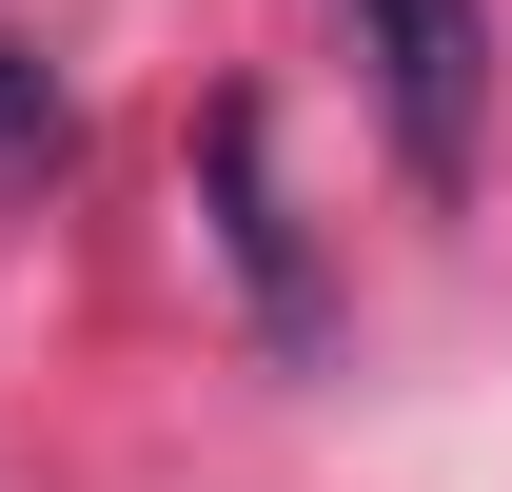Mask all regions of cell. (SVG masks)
Instances as JSON below:
<instances>
[{"label":"cell","mask_w":512,"mask_h":492,"mask_svg":"<svg viewBox=\"0 0 512 492\" xmlns=\"http://www.w3.org/2000/svg\"><path fill=\"white\" fill-rule=\"evenodd\" d=\"M355 60H375V119L434 197H473V138H493V0H335Z\"/></svg>","instance_id":"1"},{"label":"cell","mask_w":512,"mask_h":492,"mask_svg":"<svg viewBox=\"0 0 512 492\" xmlns=\"http://www.w3.org/2000/svg\"><path fill=\"white\" fill-rule=\"evenodd\" d=\"M0 138H20V158H40V138H60V99H40V79H0Z\"/></svg>","instance_id":"2"}]
</instances>
